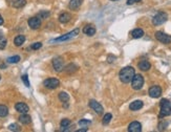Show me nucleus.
<instances>
[{"instance_id": "obj_1", "label": "nucleus", "mask_w": 171, "mask_h": 132, "mask_svg": "<svg viewBox=\"0 0 171 132\" xmlns=\"http://www.w3.org/2000/svg\"><path fill=\"white\" fill-rule=\"evenodd\" d=\"M135 74V68L131 67V66H126V67L121 69V71H120V74H119V77H120L121 82L127 84L131 82L132 78H133Z\"/></svg>"}, {"instance_id": "obj_2", "label": "nucleus", "mask_w": 171, "mask_h": 132, "mask_svg": "<svg viewBox=\"0 0 171 132\" xmlns=\"http://www.w3.org/2000/svg\"><path fill=\"white\" fill-rule=\"evenodd\" d=\"M160 106H161V112H160V115H159L160 119L171 115V103L169 100H167V98H162L161 102H160Z\"/></svg>"}, {"instance_id": "obj_3", "label": "nucleus", "mask_w": 171, "mask_h": 132, "mask_svg": "<svg viewBox=\"0 0 171 132\" xmlns=\"http://www.w3.org/2000/svg\"><path fill=\"white\" fill-rule=\"evenodd\" d=\"M79 33H80V28H75L73 31H69V33L63 35V36H61V37L52 40V42H64V41L70 40V39H73V38L76 37V36H78Z\"/></svg>"}, {"instance_id": "obj_4", "label": "nucleus", "mask_w": 171, "mask_h": 132, "mask_svg": "<svg viewBox=\"0 0 171 132\" xmlns=\"http://www.w3.org/2000/svg\"><path fill=\"white\" fill-rule=\"evenodd\" d=\"M167 19H168V15H167L165 12H159L152 18V23L153 25H156V26L162 25L163 23H165V22L167 21Z\"/></svg>"}, {"instance_id": "obj_5", "label": "nucleus", "mask_w": 171, "mask_h": 132, "mask_svg": "<svg viewBox=\"0 0 171 132\" xmlns=\"http://www.w3.org/2000/svg\"><path fill=\"white\" fill-rule=\"evenodd\" d=\"M144 85V78L142 74H135L131 80V86L135 90H140Z\"/></svg>"}, {"instance_id": "obj_6", "label": "nucleus", "mask_w": 171, "mask_h": 132, "mask_svg": "<svg viewBox=\"0 0 171 132\" xmlns=\"http://www.w3.org/2000/svg\"><path fill=\"white\" fill-rule=\"evenodd\" d=\"M156 39L163 44H170L171 43V36L163 33V31H156Z\"/></svg>"}, {"instance_id": "obj_7", "label": "nucleus", "mask_w": 171, "mask_h": 132, "mask_svg": "<svg viewBox=\"0 0 171 132\" xmlns=\"http://www.w3.org/2000/svg\"><path fill=\"white\" fill-rule=\"evenodd\" d=\"M53 66L57 72H61L64 69V61L61 57H56L53 59Z\"/></svg>"}, {"instance_id": "obj_8", "label": "nucleus", "mask_w": 171, "mask_h": 132, "mask_svg": "<svg viewBox=\"0 0 171 132\" xmlns=\"http://www.w3.org/2000/svg\"><path fill=\"white\" fill-rule=\"evenodd\" d=\"M43 85L48 89H56L60 85V81L58 79H56V78H49V79H46L43 82Z\"/></svg>"}, {"instance_id": "obj_9", "label": "nucleus", "mask_w": 171, "mask_h": 132, "mask_svg": "<svg viewBox=\"0 0 171 132\" xmlns=\"http://www.w3.org/2000/svg\"><path fill=\"white\" fill-rule=\"evenodd\" d=\"M88 106L92 108V110L95 111L96 113H98V114L103 113L104 109H103V107H102V105L100 104V103H98L97 101H95V100H90L88 103Z\"/></svg>"}, {"instance_id": "obj_10", "label": "nucleus", "mask_w": 171, "mask_h": 132, "mask_svg": "<svg viewBox=\"0 0 171 132\" xmlns=\"http://www.w3.org/2000/svg\"><path fill=\"white\" fill-rule=\"evenodd\" d=\"M28 23L32 29H38L41 26V19L39 17H32L28 19Z\"/></svg>"}, {"instance_id": "obj_11", "label": "nucleus", "mask_w": 171, "mask_h": 132, "mask_svg": "<svg viewBox=\"0 0 171 132\" xmlns=\"http://www.w3.org/2000/svg\"><path fill=\"white\" fill-rule=\"evenodd\" d=\"M149 95L153 98H160V96L162 95V88H161L160 86H158V85H154V86L150 87L149 88Z\"/></svg>"}, {"instance_id": "obj_12", "label": "nucleus", "mask_w": 171, "mask_h": 132, "mask_svg": "<svg viewBox=\"0 0 171 132\" xmlns=\"http://www.w3.org/2000/svg\"><path fill=\"white\" fill-rule=\"evenodd\" d=\"M15 109L18 111L19 113H28L30 108L25 103H22V102H19L15 105Z\"/></svg>"}, {"instance_id": "obj_13", "label": "nucleus", "mask_w": 171, "mask_h": 132, "mask_svg": "<svg viewBox=\"0 0 171 132\" xmlns=\"http://www.w3.org/2000/svg\"><path fill=\"white\" fill-rule=\"evenodd\" d=\"M129 132H141L142 131V125L139 122H132L128 126Z\"/></svg>"}, {"instance_id": "obj_14", "label": "nucleus", "mask_w": 171, "mask_h": 132, "mask_svg": "<svg viewBox=\"0 0 171 132\" xmlns=\"http://www.w3.org/2000/svg\"><path fill=\"white\" fill-rule=\"evenodd\" d=\"M144 106V103L142 101H133L131 104L129 105V109L132 111H137V110H140L141 108H143Z\"/></svg>"}, {"instance_id": "obj_15", "label": "nucleus", "mask_w": 171, "mask_h": 132, "mask_svg": "<svg viewBox=\"0 0 171 132\" xmlns=\"http://www.w3.org/2000/svg\"><path fill=\"white\" fill-rule=\"evenodd\" d=\"M82 3H83V0H70L69 4H68V7H69L70 9H73V11H77L80 6L82 5Z\"/></svg>"}, {"instance_id": "obj_16", "label": "nucleus", "mask_w": 171, "mask_h": 132, "mask_svg": "<svg viewBox=\"0 0 171 132\" xmlns=\"http://www.w3.org/2000/svg\"><path fill=\"white\" fill-rule=\"evenodd\" d=\"M137 66H139V68H140L142 71H147V70H149L150 69L151 64H150L147 60H143V61H141L140 63L137 64Z\"/></svg>"}, {"instance_id": "obj_17", "label": "nucleus", "mask_w": 171, "mask_h": 132, "mask_svg": "<svg viewBox=\"0 0 171 132\" xmlns=\"http://www.w3.org/2000/svg\"><path fill=\"white\" fill-rule=\"evenodd\" d=\"M19 122L23 125H28L32 122V117L28 113H21V115L19 117Z\"/></svg>"}, {"instance_id": "obj_18", "label": "nucleus", "mask_w": 171, "mask_h": 132, "mask_svg": "<svg viewBox=\"0 0 171 132\" xmlns=\"http://www.w3.org/2000/svg\"><path fill=\"white\" fill-rule=\"evenodd\" d=\"M83 33L89 37H92L96 34V28L92 25H86L85 27L83 28Z\"/></svg>"}, {"instance_id": "obj_19", "label": "nucleus", "mask_w": 171, "mask_h": 132, "mask_svg": "<svg viewBox=\"0 0 171 132\" xmlns=\"http://www.w3.org/2000/svg\"><path fill=\"white\" fill-rule=\"evenodd\" d=\"M59 21L61 23H68L71 20V15L68 13H62L61 15L59 16Z\"/></svg>"}, {"instance_id": "obj_20", "label": "nucleus", "mask_w": 171, "mask_h": 132, "mask_svg": "<svg viewBox=\"0 0 171 132\" xmlns=\"http://www.w3.org/2000/svg\"><path fill=\"white\" fill-rule=\"evenodd\" d=\"M131 36L132 38H135V39H140L144 36V31L142 28H135L133 29L131 33Z\"/></svg>"}, {"instance_id": "obj_21", "label": "nucleus", "mask_w": 171, "mask_h": 132, "mask_svg": "<svg viewBox=\"0 0 171 132\" xmlns=\"http://www.w3.org/2000/svg\"><path fill=\"white\" fill-rule=\"evenodd\" d=\"M25 41V37L23 36V35H19V36H17V37L14 39V43H15L16 46H21L22 44L24 43Z\"/></svg>"}, {"instance_id": "obj_22", "label": "nucleus", "mask_w": 171, "mask_h": 132, "mask_svg": "<svg viewBox=\"0 0 171 132\" xmlns=\"http://www.w3.org/2000/svg\"><path fill=\"white\" fill-rule=\"evenodd\" d=\"M77 69H78V67H77L76 65L73 64V63H70V64H68L66 67L64 68V70L67 72V74H73V72H76Z\"/></svg>"}, {"instance_id": "obj_23", "label": "nucleus", "mask_w": 171, "mask_h": 132, "mask_svg": "<svg viewBox=\"0 0 171 132\" xmlns=\"http://www.w3.org/2000/svg\"><path fill=\"white\" fill-rule=\"evenodd\" d=\"M59 100L61 102H63V103H67V102L69 101V95H68L66 92L62 91L59 93Z\"/></svg>"}, {"instance_id": "obj_24", "label": "nucleus", "mask_w": 171, "mask_h": 132, "mask_svg": "<svg viewBox=\"0 0 171 132\" xmlns=\"http://www.w3.org/2000/svg\"><path fill=\"white\" fill-rule=\"evenodd\" d=\"M9 114V108L5 105H0V117H5Z\"/></svg>"}, {"instance_id": "obj_25", "label": "nucleus", "mask_w": 171, "mask_h": 132, "mask_svg": "<svg viewBox=\"0 0 171 132\" xmlns=\"http://www.w3.org/2000/svg\"><path fill=\"white\" fill-rule=\"evenodd\" d=\"M26 4V0H16L15 2L13 3V6L16 9H21Z\"/></svg>"}, {"instance_id": "obj_26", "label": "nucleus", "mask_w": 171, "mask_h": 132, "mask_svg": "<svg viewBox=\"0 0 171 132\" xmlns=\"http://www.w3.org/2000/svg\"><path fill=\"white\" fill-rule=\"evenodd\" d=\"M19 61H20L19 56H13V57H9V58L6 59V62L9 63V64H15V63H18Z\"/></svg>"}, {"instance_id": "obj_27", "label": "nucleus", "mask_w": 171, "mask_h": 132, "mask_svg": "<svg viewBox=\"0 0 171 132\" xmlns=\"http://www.w3.org/2000/svg\"><path fill=\"white\" fill-rule=\"evenodd\" d=\"M111 119H112V115H111V113H106V114H105V115H104V117H103V121H102L103 125H108V124H109V122L111 121Z\"/></svg>"}, {"instance_id": "obj_28", "label": "nucleus", "mask_w": 171, "mask_h": 132, "mask_svg": "<svg viewBox=\"0 0 171 132\" xmlns=\"http://www.w3.org/2000/svg\"><path fill=\"white\" fill-rule=\"evenodd\" d=\"M49 12H47V11H41V12L37 15V17H39L40 19H47L49 17Z\"/></svg>"}, {"instance_id": "obj_29", "label": "nucleus", "mask_w": 171, "mask_h": 132, "mask_svg": "<svg viewBox=\"0 0 171 132\" xmlns=\"http://www.w3.org/2000/svg\"><path fill=\"white\" fill-rule=\"evenodd\" d=\"M90 124H92V122L89 120H85V119H84V120H81L79 122V125L81 127H83V128H87V126H89Z\"/></svg>"}, {"instance_id": "obj_30", "label": "nucleus", "mask_w": 171, "mask_h": 132, "mask_svg": "<svg viewBox=\"0 0 171 132\" xmlns=\"http://www.w3.org/2000/svg\"><path fill=\"white\" fill-rule=\"evenodd\" d=\"M70 125V120H68V119H63V120L60 122V126L62 127V128H66V127H68Z\"/></svg>"}, {"instance_id": "obj_31", "label": "nucleus", "mask_w": 171, "mask_h": 132, "mask_svg": "<svg viewBox=\"0 0 171 132\" xmlns=\"http://www.w3.org/2000/svg\"><path fill=\"white\" fill-rule=\"evenodd\" d=\"M6 43H7V41H6L5 38L0 37V49H4V48H5Z\"/></svg>"}, {"instance_id": "obj_32", "label": "nucleus", "mask_w": 171, "mask_h": 132, "mask_svg": "<svg viewBox=\"0 0 171 132\" xmlns=\"http://www.w3.org/2000/svg\"><path fill=\"white\" fill-rule=\"evenodd\" d=\"M21 80L23 81V83L26 87H30V81H28V74H23L21 77Z\"/></svg>"}, {"instance_id": "obj_33", "label": "nucleus", "mask_w": 171, "mask_h": 132, "mask_svg": "<svg viewBox=\"0 0 171 132\" xmlns=\"http://www.w3.org/2000/svg\"><path fill=\"white\" fill-rule=\"evenodd\" d=\"M9 130H11V131H19V126L17 125V124H11L9 126Z\"/></svg>"}, {"instance_id": "obj_34", "label": "nucleus", "mask_w": 171, "mask_h": 132, "mask_svg": "<svg viewBox=\"0 0 171 132\" xmlns=\"http://www.w3.org/2000/svg\"><path fill=\"white\" fill-rule=\"evenodd\" d=\"M41 47H42V43H41V42H36V43L32 44L31 46V48L34 49V50H37V49L41 48Z\"/></svg>"}, {"instance_id": "obj_35", "label": "nucleus", "mask_w": 171, "mask_h": 132, "mask_svg": "<svg viewBox=\"0 0 171 132\" xmlns=\"http://www.w3.org/2000/svg\"><path fill=\"white\" fill-rule=\"evenodd\" d=\"M168 126V123H167V122H162V123H160L159 124V130H161V131H162V130H165L166 129V127Z\"/></svg>"}, {"instance_id": "obj_36", "label": "nucleus", "mask_w": 171, "mask_h": 132, "mask_svg": "<svg viewBox=\"0 0 171 132\" xmlns=\"http://www.w3.org/2000/svg\"><path fill=\"white\" fill-rule=\"evenodd\" d=\"M116 57H114V56H111V55H109L108 56V58H107V62H108V63H112L113 61H116Z\"/></svg>"}, {"instance_id": "obj_37", "label": "nucleus", "mask_w": 171, "mask_h": 132, "mask_svg": "<svg viewBox=\"0 0 171 132\" xmlns=\"http://www.w3.org/2000/svg\"><path fill=\"white\" fill-rule=\"evenodd\" d=\"M141 0H127V4L128 5H131V4H135L137 2H140Z\"/></svg>"}, {"instance_id": "obj_38", "label": "nucleus", "mask_w": 171, "mask_h": 132, "mask_svg": "<svg viewBox=\"0 0 171 132\" xmlns=\"http://www.w3.org/2000/svg\"><path fill=\"white\" fill-rule=\"evenodd\" d=\"M86 131H87V128H83V129L77 130V132H86Z\"/></svg>"}, {"instance_id": "obj_39", "label": "nucleus", "mask_w": 171, "mask_h": 132, "mask_svg": "<svg viewBox=\"0 0 171 132\" xmlns=\"http://www.w3.org/2000/svg\"><path fill=\"white\" fill-rule=\"evenodd\" d=\"M3 24V18L1 17V15H0V25Z\"/></svg>"}, {"instance_id": "obj_40", "label": "nucleus", "mask_w": 171, "mask_h": 132, "mask_svg": "<svg viewBox=\"0 0 171 132\" xmlns=\"http://www.w3.org/2000/svg\"><path fill=\"white\" fill-rule=\"evenodd\" d=\"M0 67H1V68H5V65H4V64L0 65Z\"/></svg>"}, {"instance_id": "obj_41", "label": "nucleus", "mask_w": 171, "mask_h": 132, "mask_svg": "<svg viewBox=\"0 0 171 132\" xmlns=\"http://www.w3.org/2000/svg\"><path fill=\"white\" fill-rule=\"evenodd\" d=\"M111 1H118V0H111Z\"/></svg>"}, {"instance_id": "obj_42", "label": "nucleus", "mask_w": 171, "mask_h": 132, "mask_svg": "<svg viewBox=\"0 0 171 132\" xmlns=\"http://www.w3.org/2000/svg\"><path fill=\"white\" fill-rule=\"evenodd\" d=\"M0 79H1V77H0Z\"/></svg>"}]
</instances>
